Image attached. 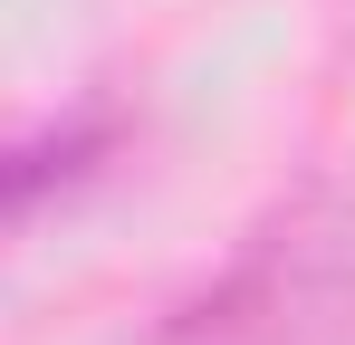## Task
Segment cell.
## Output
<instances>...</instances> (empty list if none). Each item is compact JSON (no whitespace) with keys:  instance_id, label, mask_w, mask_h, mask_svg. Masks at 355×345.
I'll return each mask as SVG.
<instances>
[{"instance_id":"obj_1","label":"cell","mask_w":355,"mask_h":345,"mask_svg":"<svg viewBox=\"0 0 355 345\" xmlns=\"http://www.w3.org/2000/svg\"><path fill=\"white\" fill-rule=\"evenodd\" d=\"M125 345H355V192L307 182Z\"/></svg>"},{"instance_id":"obj_2","label":"cell","mask_w":355,"mask_h":345,"mask_svg":"<svg viewBox=\"0 0 355 345\" xmlns=\"http://www.w3.org/2000/svg\"><path fill=\"white\" fill-rule=\"evenodd\" d=\"M116 144V125L106 115H77V125H39V134H19V144H0V230L29 221L49 192H67L77 172L96 163Z\"/></svg>"}]
</instances>
